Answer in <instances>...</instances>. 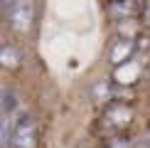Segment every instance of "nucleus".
<instances>
[{"mask_svg":"<svg viewBox=\"0 0 150 148\" xmlns=\"http://www.w3.org/2000/svg\"><path fill=\"white\" fill-rule=\"evenodd\" d=\"M5 15L15 32H30L35 22V3L32 0H10Z\"/></svg>","mask_w":150,"mask_h":148,"instance_id":"f257e3e1","label":"nucleus"},{"mask_svg":"<svg viewBox=\"0 0 150 148\" xmlns=\"http://www.w3.org/2000/svg\"><path fill=\"white\" fill-rule=\"evenodd\" d=\"M37 123L32 116H20L12 126L10 146L12 148H37Z\"/></svg>","mask_w":150,"mask_h":148,"instance_id":"f03ea898","label":"nucleus"},{"mask_svg":"<svg viewBox=\"0 0 150 148\" xmlns=\"http://www.w3.org/2000/svg\"><path fill=\"white\" fill-rule=\"evenodd\" d=\"M133 52H135V42L128 40V37H121V40H116L113 45L108 49V62L116 67L126 64L128 59H133Z\"/></svg>","mask_w":150,"mask_h":148,"instance_id":"7ed1b4c3","label":"nucleus"},{"mask_svg":"<svg viewBox=\"0 0 150 148\" xmlns=\"http://www.w3.org/2000/svg\"><path fill=\"white\" fill-rule=\"evenodd\" d=\"M106 121L111 126H116V128H123V126H128L133 121V109L128 104H123V101H116V104H111L106 109Z\"/></svg>","mask_w":150,"mask_h":148,"instance_id":"20e7f679","label":"nucleus"},{"mask_svg":"<svg viewBox=\"0 0 150 148\" xmlns=\"http://www.w3.org/2000/svg\"><path fill=\"white\" fill-rule=\"evenodd\" d=\"M140 72H143V64L138 59H128L126 64H121V67H116V72H113V79L118 84H133L135 79H140Z\"/></svg>","mask_w":150,"mask_h":148,"instance_id":"39448f33","label":"nucleus"},{"mask_svg":"<svg viewBox=\"0 0 150 148\" xmlns=\"http://www.w3.org/2000/svg\"><path fill=\"white\" fill-rule=\"evenodd\" d=\"M108 12L116 20H130V17L138 12V3H135V0H111Z\"/></svg>","mask_w":150,"mask_h":148,"instance_id":"423d86ee","label":"nucleus"},{"mask_svg":"<svg viewBox=\"0 0 150 148\" xmlns=\"http://www.w3.org/2000/svg\"><path fill=\"white\" fill-rule=\"evenodd\" d=\"M0 64L5 69H17L20 67V49L12 47V45H5L0 49Z\"/></svg>","mask_w":150,"mask_h":148,"instance_id":"0eeeda50","label":"nucleus"},{"mask_svg":"<svg viewBox=\"0 0 150 148\" xmlns=\"http://www.w3.org/2000/svg\"><path fill=\"white\" fill-rule=\"evenodd\" d=\"M121 32H123V37L133 40V35H135V25L130 22V20H121Z\"/></svg>","mask_w":150,"mask_h":148,"instance_id":"6e6552de","label":"nucleus"},{"mask_svg":"<svg viewBox=\"0 0 150 148\" xmlns=\"http://www.w3.org/2000/svg\"><path fill=\"white\" fill-rule=\"evenodd\" d=\"M108 148H128V143L123 138H116V141H111V146Z\"/></svg>","mask_w":150,"mask_h":148,"instance_id":"1a4fd4ad","label":"nucleus"},{"mask_svg":"<svg viewBox=\"0 0 150 148\" xmlns=\"http://www.w3.org/2000/svg\"><path fill=\"white\" fill-rule=\"evenodd\" d=\"M143 22H145L148 27H150V3L145 5V8H143Z\"/></svg>","mask_w":150,"mask_h":148,"instance_id":"9d476101","label":"nucleus"}]
</instances>
